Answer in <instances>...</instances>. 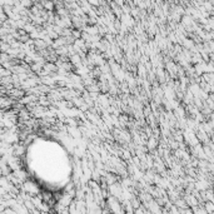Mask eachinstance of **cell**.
Listing matches in <instances>:
<instances>
[{
	"label": "cell",
	"instance_id": "cell-2",
	"mask_svg": "<svg viewBox=\"0 0 214 214\" xmlns=\"http://www.w3.org/2000/svg\"><path fill=\"white\" fill-rule=\"evenodd\" d=\"M157 144H158V142L154 139V138H150L149 139V142H148V148L150 149V150H153L155 146H157Z\"/></svg>",
	"mask_w": 214,
	"mask_h": 214
},
{
	"label": "cell",
	"instance_id": "cell-1",
	"mask_svg": "<svg viewBox=\"0 0 214 214\" xmlns=\"http://www.w3.org/2000/svg\"><path fill=\"white\" fill-rule=\"evenodd\" d=\"M204 209L207 210V213H214V203L213 202H207Z\"/></svg>",
	"mask_w": 214,
	"mask_h": 214
}]
</instances>
